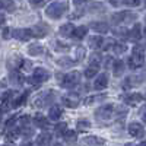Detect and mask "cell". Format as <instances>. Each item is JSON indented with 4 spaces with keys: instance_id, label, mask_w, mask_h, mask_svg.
Returning a JSON list of instances; mask_svg holds the SVG:
<instances>
[{
    "instance_id": "cell-1",
    "label": "cell",
    "mask_w": 146,
    "mask_h": 146,
    "mask_svg": "<svg viewBox=\"0 0 146 146\" xmlns=\"http://www.w3.org/2000/svg\"><path fill=\"white\" fill-rule=\"evenodd\" d=\"M69 9L67 3L66 2H54L51 5H48L47 9H45V15L51 19H60L66 10Z\"/></svg>"
},
{
    "instance_id": "cell-2",
    "label": "cell",
    "mask_w": 146,
    "mask_h": 146,
    "mask_svg": "<svg viewBox=\"0 0 146 146\" xmlns=\"http://www.w3.org/2000/svg\"><path fill=\"white\" fill-rule=\"evenodd\" d=\"M127 63H129L130 69H137V67H142L145 64V56H143V51H142L140 47L136 45L133 48V54L129 57Z\"/></svg>"
},
{
    "instance_id": "cell-3",
    "label": "cell",
    "mask_w": 146,
    "mask_h": 146,
    "mask_svg": "<svg viewBox=\"0 0 146 146\" xmlns=\"http://www.w3.org/2000/svg\"><path fill=\"white\" fill-rule=\"evenodd\" d=\"M51 73L48 72L47 69L44 67H36L32 73V76L28 78V82L32 83V85H38V83H42V82H47L48 79H50Z\"/></svg>"
},
{
    "instance_id": "cell-4",
    "label": "cell",
    "mask_w": 146,
    "mask_h": 146,
    "mask_svg": "<svg viewBox=\"0 0 146 146\" xmlns=\"http://www.w3.org/2000/svg\"><path fill=\"white\" fill-rule=\"evenodd\" d=\"M80 83V73L76 72V70H73L70 73H67V75L63 76L62 79V86L66 88V89H72V88H75L76 85Z\"/></svg>"
},
{
    "instance_id": "cell-5",
    "label": "cell",
    "mask_w": 146,
    "mask_h": 146,
    "mask_svg": "<svg viewBox=\"0 0 146 146\" xmlns=\"http://www.w3.org/2000/svg\"><path fill=\"white\" fill-rule=\"evenodd\" d=\"M113 114H114V107L111 104H105L95 111V117L98 120H108V118H111Z\"/></svg>"
},
{
    "instance_id": "cell-6",
    "label": "cell",
    "mask_w": 146,
    "mask_h": 146,
    "mask_svg": "<svg viewBox=\"0 0 146 146\" xmlns=\"http://www.w3.org/2000/svg\"><path fill=\"white\" fill-rule=\"evenodd\" d=\"M31 32H32V36H36V38H42L45 36L48 32H50V27L47 25V23H36L31 28Z\"/></svg>"
},
{
    "instance_id": "cell-7",
    "label": "cell",
    "mask_w": 146,
    "mask_h": 146,
    "mask_svg": "<svg viewBox=\"0 0 146 146\" xmlns=\"http://www.w3.org/2000/svg\"><path fill=\"white\" fill-rule=\"evenodd\" d=\"M53 98H54L53 92H51V91H45L44 94H41L38 98L35 100L34 105H35V107H45L47 104H50V102L53 101Z\"/></svg>"
},
{
    "instance_id": "cell-8",
    "label": "cell",
    "mask_w": 146,
    "mask_h": 146,
    "mask_svg": "<svg viewBox=\"0 0 146 146\" xmlns=\"http://www.w3.org/2000/svg\"><path fill=\"white\" fill-rule=\"evenodd\" d=\"M62 101H63V104H64L66 107H69V108H76V107L79 105V101H80V100H79V96H78L76 94L70 92V94L62 96Z\"/></svg>"
},
{
    "instance_id": "cell-9",
    "label": "cell",
    "mask_w": 146,
    "mask_h": 146,
    "mask_svg": "<svg viewBox=\"0 0 146 146\" xmlns=\"http://www.w3.org/2000/svg\"><path fill=\"white\" fill-rule=\"evenodd\" d=\"M12 36H15V38L19 40V41H28L32 36V32L28 28H19V29L12 31Z\"/></svg>"
},
{
    "instance_id": "cell-10",
    "label": "cell",
    "mask_w": 146,
    "mask_h": 146,
    "mask_svg": "<svg viewBox=\"0 0 146 146\" xmlns=\"http://www.w3.org/2000/svg\"><path fill=\"white\" fill-rule=\"evenodd\" d=\"M129 133L131 136L135 137H142L145 135V129L140 123H136V121H133V123L129 124Z\"/></svg>"
},
{
    "instance_id": "cell-11",
    "label": "cell",
    "mask_w": 146,
    "mask_h": 146,
    "mask_svg": "<svg viewBox=\"0 0 146 146\" xmlns=\"http://www.w3.org/2000/svg\"><path fill=\"white\" fill-rule=\"evenodd\" d=\"M135 18H136V15L129 13V12H118V13H114L111 16V19H113L114 23H120V22H123V21L129 22L127 19H135Z\"/></svg>"
},
{
    "instance_id": "cell-12",
    "label": "cell",
    "mask_w": 146,
    "mask_h": 146,
    "mask_svg": "<svg viewBox=\"0 0 146 146\" xmlns=\"http://www.w3.org/2000/svg\"><path fill=\"white\" fill-rule=\"evenodd\" d=\"M108 86V75L107 73H101V75L95 79V82H94V88L95 89H105Z\"/></svg>"
},
{
    "instance_id": "cell-13",
    "label": "cell",
    "mask_w": 146,
    "mask_h": 146,
    "mask_svg": "<svg viewBox=\"0 0 146 146\" xmlns=\"http://www.w3.org/2000/svg\"><path fill=\"white\" fill-rule=\"evenodd\" d=\"M89 27H91V29H92V31H95V32H102V34L108 32V29H110L108 23H107V22H102V21H96V22H92Z\"/></svg>"
},
{
    "instance_id": "cell-14",
    "label": "cell",
    "mask_w": 146,
    "mask_h": 146,
    "mask_svg": "<svg viewBox=\"0 0 146 146\" xmlns=\"http://www.w3.org/2000/svg\"><path fill=\"white\" fill-rule=\"evenodd\" d=\"M113 73H114V76H117V78H120L121 75L124 73V70H126V64H124V62L123 60H115V62L113 63Z\"/></svg>"
},
{
    "instance_id": "cell-15",
    "label": "cell",
    "mask_w": 146,
    "mask_h": 146,
    "mask_svg": "<svg viewBox=\"0 0 146 146\" xmlns=\"http://www.w3.org/2000/svg\"><path fill=\"white\" fill-rule=\"evenodd\" d=\"M34 124L36 126V127H40V129H48L50 127V123H48V120L42 115V114H36L35 117H34Z\"/></svg>"
},
{
    "instance_id": "cell-16",
    "label": "cell",
    "mask_w": 146,
    "mask_h": 146,
    "mask_svg": "<svg viewBox=\"0 0 146 146\" xmlns=\"http://www.w3.org/2000/svg\"><path fill=\"white\" fill-rule=\"evenodd\" d=\"M62 114H63L62 107H60V105H53L50 108V111H48V118L56 121V120H58L60 117H62Z\"/></svg>"
},
{
    "instance_id": "cell-17",
    "label": "cell",
    "mask_w": 146,
    "mask_h": 146,
    "mask_svg": "<svg viewBox=\"0 0 146 146\" xmlns=\"http://www.w3.org/2000/svg\"><path fill=\"white\" fill-rule=\"evenodd\" d=\"M142 35H143V34H142V27H140V23H136V25L129 31V36H130L131 40H135V41L140 40Z\"/></svg>"
},
{
    "instance_id": "cell-18",
    "label": "cell",
    "mask_w": 146,
    "mask_h": 146,
    "mask_svg": "<svg viewBox=\"0 0 146 146\" xmlns=\"http://www.w3.org/2000/svg\"><path fill=\"white\" fill-rule=\"evenodd\" d=\"M28 53H29V56H41L45 53V48L41 44H31L28 47Z\"/></svg>"
},
{
    "instance_id": "cell-19",
    "label": "cell",
    "mask_w": 146,
    "mask_h": 146,
    "mask_svg": "<svg viewBox=\"0 0 146 146\" xmlns=\"http://www.w3.org/2000/svg\"><path fill=\"white\" fill-rule=\"evenodd\" d=\"M73 31H75V27H73V23H64V25L60 27L58 32L62 36H73Z\"/></svg>"
},
{
    "instance_id": "cell-20",
    "label": "cell",
    "mask_w": 146,
    "mask_h": 146,
    "mask_svg": "<svg viewBox=\"0 0 146 146\" xmlns=\"http://www.w3.org/2000/svg\"><path fill=\"white\" fill-rule=\"evenodd\" d=\"M104 44V38L101 35H94L89 38V47L91 48H95V50H98V48H101Z\"/></svg>"
},
{
    "instance_id": "cell-21",
    "label": "cell",
    "mask_w": 146,
    "mask_h": 146,
    "mask_svg": "<svg viewBox=\"0 0 146 146\" xmlns=\"http://www.w3.org/2000/svg\"><path fill=\"white\" fill-rule=\"evenodd\" d=\"M31 117L28 115V114H23V115H21L19 118H16V127L18 129H23V127H27V126H29V123H31Z\"/></svg>"
},
{
    "instance_id": "cell-22",
    "label": "cell",
    "mask_w": 146,
    "mask_h": 146,
    "mask_svg": "<svg viewBox=\"0 0 146 146\" xmlns=\"http://www.w3.org/2000/svg\"><path fill=\"white\" fill-rule=\"evenodd\" d=\"M86 34H88V27H85V25L78 27L73 31V36H75L76 40H83L85 36H86Z\"/></svg>"
},
{
    "instance_id": "cell-23",
    "label": "cell",
    "mask_w": 146,
    "mask_h": 146,
    "mask_svg": "<svg viewBox=\"0 0 146 146\" xmlns=\"http://www.w3.org/2000/svg\"><path fill=\"white\" fill-rule=\"evenodd\" d=\"M142 100H143V96H142L140 94H131V95H127V96H126L124 102H126V104H130V105H136V104H139Z\"/></svg>"
},
{
    "instance_id": "cell-24",
    "label": "cell",
    "mask_w": 146,
    "mask_h": 146,
    "mask_svg": "<svg viewBox=\"0 0 146 146\" xmlns=\"http://www.w3.org/2000/svg\"><path fill=\"white\" fill-rule=\"evenodd\" d=\"M83 142L86 143V145H89V146H102L105 143L104 139H100V137H96V136H89V137L85 139Z\"/></svg>"
},
{
    "instance_id": "cell-25",
    "label": "cell",
    "mask_w": 146,
    "mask_h": 146,
    "mask_svg": "<svg viewBox=\"0 0 146 146\" xmlns=\"http://www.w3.org/2000/svg\"><path fill=\"white\" fill-rule=\"evenodd\" d=\"M98 69H100V66H95V64H89L88 67H86V70H85V78L86 79H91V78H94L96 73H98Z\"/></svg>"
},
{
    "instance_id": "cell-26",
    "label": "cell",
    "mask_w": 146,
    "mask_h": 146,
    "mask_svg": "<svg viewBox=\"0 0 146 146\" xmlns=\"http://www.w3.org/2000/svg\"><path fill=\"white\" fill-rule=\"evenodd\" d=\"M111 50L115 53V54H123V53H126L127 51V44H124V42H115L114 45H113V48Z\"/></svg>"
},
{
    "instance_id": "cell-27",
    "label": "cell",
    "mask_w": 146,
    "mask_h": 146,
    "mask_svg": "<svg viewBox=\"0 0 146 146\" xmlns=\"http://www.w3.org/2000/svg\"><path fill=\"white\" fill-rule=\"evenodd\" d=\"M50 142H51V136L48 135V133H42V135H40L38 139H36V143H38V146H47Z\"/></svg>"
},
{
    "instance_id": "cell-28",
    "label": "cell",
    "mask_w": 146,
    "mask_h": 146,
    "mask_svg": "<svg viewBox=\"0 0 146 146\" xmlns=\"http://www.w3.org/2000/svg\"><path fill=\"white\" fill-rule=\"evenodd\" d=\"M19 136H21V130H19L18 127H15V129L10 127V130L6 133V139H7V140H15V139H18Z\"/></svg>"
},
{
    "instance_id": "cell-29",
    "label": "cell",
    "mask_w": 146,
    "mask_h": 146,
    "mask_svg": "<svg viewBox=\"0 0 146 146\" xmlns=\"http://www.w3.org/2000/svg\"><path fill=\"white\" fill-rule=\"evenodd\" d=\"M21 64H22V58H21V57H13V58H10L9 62H7V66H9V69H12V70L19 69Z\"/></svg>"
},
{
    "instance_id": "cell-30",
    "label": "cell",
    "mask_w": 146,
    "mask_h": 146,
    "mask_svg": "<svg viewBox=\"0 0 146 146\" xmlns=\"http://www.w3.org/2000/svg\"><path fill=\"white\" fill-rule=\"evenodd\" d=\"M0 3H2V7L6 9L7 12H13V10H15L13 0H0Z\"/></svg>"
},
{
    "instance_id": "cell-31",
    "label": "cell",
    "mask_w": 146,
    "mask_h": 146,
    "mask_svg": "<svg viewBox=\"0 0 146 146\" xmlns=\"http://www.w3.org/2000/svg\"><path fill=\"white\" fill-rule=\"evenodd\" d=\"M10 82L12 83H16V85H21L23 82V76L21 75V73H18V72H13L10 75Z\"/></svg>"
},
{
    "instance_id": "cell-32",
    "label": "cell",
    "mask_w": 146,
    "mask_h": 146,
    "mask_svg": "<svg viewBox=\"0 0 146 146\" xmlns=\"http://www.w3.org/2000/svg\"><path fill=\"white\" fill-rule=\"evenodd\" d=\"M89 127H91V123H89L88 120H79L78 121V129L80 131H86Z\"/></svg>"
},
{
    "instance_id": "cell-33",
    "label": "cell",
    "mask_w": 146,
    "mask_h": 146,
    "mask_svg": "<svg viewBox=\"0 0 146 146\" xmlns=\"http://www.w3.org/2000/svg\"><path fill=\"white\" fill-rule=\"evenodd\" d=\"M66 131H67V124H66V123H58V124H56V133H57V135L63 136Z\"/></svg>"
},
{
    "instance_id": "cell-34",
    "label": "cell",
    "mask_w": 146,
    "mask_h": 146,
    "mask_svg": "<svg viewBox=\"0 0 146 146\" xmlns=\"http://www.w3.org/2000/svg\"><path fill=\"white\" fill-rule=\"evenodd\" d=\"M63 137H64V140L66 142H70V143H73V142H76V133L75 131H66L64 135H63Z\"/></svg>"
},
{
    "instance_id": "cell-35",
    "label": "cell",
    "mask_w": 146,
    "mask_h": 146,
    "mask_svg": "<svg viewBox=\"0 0 146 146\" xmlns=\"http://www.w3.org/2000/svg\"><path fill=\"white\" fill-rule=\"evenodd\" d=\"M27 96H28V92H23V94L19 96V98H16V100L13 101V107H19V105H22L23 102H25Z\"/></svg>"
},
{
    "instance_id": "cell-36",
    "label": "cell",
    "mask_w": 146,
    "mask_h": 146,
    "mask_svg": "<svg viewBox=\"0 0 146 146\" xmlns=\"http://www.w3.org/2000/svg\"><path fill=\"white\" fill-rule=\"evenodd\" d=\"M115 44V41L114 40H104V44H102V50L104 51H108V50H111V48H113V45Z\"/></svg>"
},
{
    "instance_id": "cell-37",
    "label": "cell",
    "mask_w": 146,
    "mask_h": 146,
    "mask_svg": "<svg viewBox=\"0 0 146 146\" xmlns=\"http://www.w3.org/2000/svg\"><path fill=\"white\" fill-rule=\"evenodd\" d=\"M123 5H126L129 7H136L140 5V0H123Z\"/></svg>"
},
{
    "instance_id": "cell-38",
    "label": "cell",
    "mask_w": 146,
    "mask_h": 146,
    "mask_svg": "<svg viewBox=\"0 0 146 146\" xmlns=\"http://www.w3.org/2000/svg\"><path fill=\"white\" fill-rule=\"evenodd\" d=\"M100 63H101V57H100V54H92L89 64H95V66H100Z\"/></svg>"
},
{
    "instance_id": "cell-39",
    "label": "cell",
    "mask_w": 146,
    "mask_h": 146,
    "mask_svg": "<svg viewBox=\"0 0 146 146\" xmlns=\"http://www.w3.org/2000/svg\"><path fill=\"white\" fill-rule=\"evenodd\" d=\"M114 32H115L117 36H129V31L124 29V28H117Z\"/></svg>"
},
{
    "instance_id": "cell-40",
    "label": "cell",
    "mask_w": 146,
    "mask_h": 146,
    "mask_svg": "<svg viewBox=\"0 0 146 146\" xmlns=\"http://www.w3.org/2000/svg\"><path fill=\"white\" fill-rule=\"evenodd\" d=\"M105 98V95H98V96H89L86 100V104H92L94 101H102Z\"/></svg>"
},
{
    "instance_id": "cell-41",
    "label": "cell",
    "mask_w": 146,
    "mask_h": 146,
    "mask_svg": "<svg viewBox=\"0 0 146 146\" xmlns=\"http://www.w3.org/2000/svg\"><path fill=\"white\" fill-rule=\"evenodd\" d=\"M21 67H22L23 70H31V69H32V63L29 62V60H22Z\"/></svg>"
},
{
    "instance_id": "cell-42",
    "label": "cell",
    "mask_w": 146,
    "mask_h": 146,
    "mask_svg": "<svg viewBox=\"0 0 146 146\" xmlns=\"http://www.w3.org/2000/svg\"><path fill=\"white\" fill-rule=\"evenodd\" d=\"M2 36H3L5 40H9L10 36H12V29H10V28H5L3 32H2Z\"/></svg>"
},
{
    "instance_id": "cell-43",
    "label": "cell",
    "mask_w": 146,
    "mask_h": 146,
    "mask_svg": "<svg viewBox=\"0 0 146 146\" xmlns=\"http://www.w3.org/2000/svg\"><path fill=\"white\" fill-rule=\"evenodd\" d=\"M45 2H47V0H29V3H31L32 6H35V7H40V6H42Z\"/></svg>"
},
{
    "instance_id": "cell-44",
    "label": "cell",
    "mask_w": 146,
    "mask_h": 146,
    "mask_svg": "<svg viewBox=\"0 0 146 146\" xmlns=\"http://www.w3.org/2000/svg\"><path fill=\"white\" fill-rule=\"evenodd\" d=\"M76 54H78V60H82L85 56V48L83 47H78L76 48Z\"/></svg>"
},
{
    "instance_id": "cell-45",
    "label": "cell",
    "mask_w": 146,
    "mask_h": 146,
    "mask_svg": "<svg viewBox=\"0 0 146 146\" xmlns=\"http://www.w3.org/2000/svg\"><path fill=\"white\" fill-rule=\"evenodd\" d=\"M140 118H142L143 123L146 124V105H143L142 110H140Z\"/></svg>"
},
{
    "instance_id": "cell-46",
    "label": "cell",
    "mask_w": 146,
    "mask_h": 146,
    "mask_svg": "<svg viewBox=\"0 0 146 146\" xmlns=\"http://www.w3.org/2000/svg\"><path fill=\"white\" fill-rule=\"evenodd\" d=\"M58 64H73V63H75V62H73V60H70V58H64V60H58V62H57Z\"/></svg>"
},
{
    "instance_id": "cell-47",
    "label": "cell",
    "mask_w": 146,
    "mask_h": 146,
    "mask_svg": "<svg viewBox=\"0 0 146 146\" xmlns=\"http://www.w3.org/2000/svg\"><path fill=\"white\" fill-rule=\"evenodd\" d=\"M88 0H73V3H75L76 6H82V5H85Z\"/></svg>"
},
{
    "instance_id": "cell-48",
    "label": "cell",
    "mask_w": 146,
    "mask_h": 146,
    "mask_svg": "<svg viewBox=\"0 0 146 146\" xmlns=\"http://www.w3.org/2000/svg\"><path fill=\"white\" fill-rule=\"evenodd\" d=\"M139 146H146V140H143V142H140V143H139Z\"/></svg>"
},
{
    "instance_id": "cell-49",
    "label": "cell",
    "mask_w": 146,
    "mask_h": 146,
    "mask_svg": "<svg viewBox=\"0 0 146 146\" xmlns=\"http://www.w3.org/2000/svg\"><path fill=\"white\" fill-rule=\"evenodd\" d=\"M2 115H3V110H0V120H2Z\"/></svg>"
},
{
    "instance_id": "cell-50",
    "label": "cell",
    "mask_w": 146,
    "mask_h": 146,
    "mask_svg": "<svg viewBox=\"0 0 146 146\" xmlns=\"http://www.w3.org/2000/svg\"><path fill=\"white\" fill-rule=\"evenodd\" d=\"M53 146H62V143H54Z\"/></svg>"
},
{
    "instance_id": "cell-51",
    "label": "cell",
    "mask_w": 146,
    "mask_h": 146,
    "mask_svg": "<svg viewBox=\"0 0 146 146\" xmlns=\"http://www.w3.org/2000/svg\"><path fill=\"white\" fill-rule=\"evenodd\" d=\"M22 146H32L31 143H25V145H22Z\"/></svg>"
},
{
    "instance_id": "cell-52",
    "label": "cell",
    "mask_w": 146,
    "mask_h": 146,
    "mask_svg": "<svg viewBox=\"0 0 146 146\" xmlns=\"http://www.w3.org/2000/svg\"><path fill=\"white\" fill-rule=\"evenodd\" d=\"M145 3H146V0H145Z\"/></svg>"
}]
</instances>
